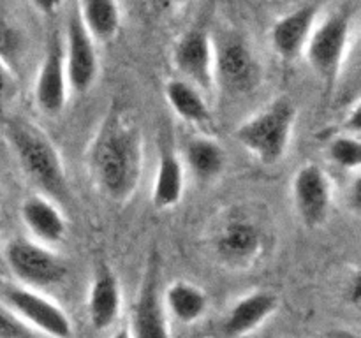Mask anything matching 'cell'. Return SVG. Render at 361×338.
Returning <instances> with one entry per match:
<instances>
[{
  "mask_svg": "<svg viewBox=\"0 0 361 338\" xmlns=\"http://www.w3.org/2000/svg\"><path fill=\"white\" fill-rule=\"evenodd\" d=\"M317 13L319 9L316 4H305L279 18L270 30V44L275 55L286 62H293L303 55L310 32L317 23Z\"/></svg>",
  "mask_w": 361,
  "mask_h": 338,
  "instance_id": "14",
  "label": "cell"
},
{
  "mask_svg": "<svg viewBox=\"0 0 361 338\" xmlns=\"http://www.w3.org/2000/svg\"><path fill=\"white\" fill-rule=\"evenodd\" d=\"M122 306V289L118 277L111 266L106 263L99 264L88 292V319L95 330H108L115 324Z\"/></svg>",
  "mask_w": 361,
  "mask_h": 338,
  "instance_id": "16",
  "label": "cell"
},
{
  "mask_svg": "<svg viewBox=\"0 0 361 338\" xmlns=\"http://www.w3.org/2000/svg\"><path fill=\"white\" fill-rule=\"evenodd\" d=\"M328 157L335 168L358 173L361 165V143L358 134H338L328 144Z\"/></svg>",
  "mask_w": 361,
  "mask_h": 338,
  "instance_id": "23",
  "label": "cell"
},
{
  "mask_svg": "<svg viewBox=\"0 0 361 338\" xmlns=\"http://www.w3.org/2000/svg\"><path fill=\"white\" fill-rule=\"evenodd\" d=\"M0 338H44L0 301Z\"/></svg>",
  "mask_w": 361,
  "mask_h": 338,
  "instance_id": "24",
  "label": "cell"
},
{
  "mask_svg": "<svg viewBox=\"0 0 361 338\" xmlns=\"http://www.w3.org/2000/svg\"><path fill=\"white\" fill-rule=\"evenodd\" d=\"M183 190H185V168L182 158L171 148H161L154 185H152V204L159 211L171 210L182 201Z\"/></svg>",
  "mask_w": 361,
  "mask_h": 338,
  "instance_id": "18",
  "label": "cell"
},
{
  "mask_svg": "<svg viewBox=\"0 0 361 338\" xmlns=\"http://www.w3.org/2000/svg\"><path fill=\"white\" fill-rule=\"evenodd\" d=\"M361 108H360V102L356 101L355 102V106H353L351 109H349V113H348V118H345V129H348V132L349 134H358L360 132V125H361V122H360V115H361Z\"/></svg>",
  "mask_w": 361,
  "mask_h": 338,
  "instance_id": "27",
  "label": "cell"
},
{
  "mask_svg": "<svg viewBox=\"0 0 361 338\" xmlns=\"http://www.w3.org/2000/svg\"><path fill=\"white\" fill-rule=\"evenodd\" d=\"M18 34L13 28V25L7 21V18L0 13V58L9 60L11 56H14L18 49Z\"/></svg>",
  "mask_w": 361,
  "mask_h": 338,
  "instance_id": "25",
  "label": "cell"
},
{
  "mask_svg": "<svg viewBox=\"0 0 361 338\" xmlns=\"http://www.w3.org/2000/svg\"><path fill=\"white\" fill-rule=\"evenodd\" d=\"M4 261L25 287L44 289L66 278L67 266L48 245L28 238H14L4 249Z\"/></svg>",
  "mask_w": 361,
  "mask_h": 338,
  "instance_id": "5",
  "label": "cell"
},
{
  "mask_svg": "<svg viewBox=\"0 0 361 338\" xmlns=\"http://www.w3.org/2000/svg\"><path fill=\"white\" fill-rule=\"evenodd\" d=\"M67 83L76 94H87L99 76V55L94 37L81 23L80 14L74 11L67 21L66 42H63Z\"/></svg>",
  "mask_w": 361,
  "mask_h": 338,
  "instance_id": "10",
  "label": "cell"
},
{
  "mask_svg": "<svg viewBox=\"0 0 361 338\" xmlns=\"http://www.w3.org/2000/svg\"><path fill=\"white\" fill-rule=\"evenodd\" d=\"M4 130L18 165L28 180L53 201L69 196L66 165L48 134L20 116L7 120Z\"/></svg>",
  "mask_w": 361,
  "mask_h": 338,
  "instance_id": "2",
  "label": "cell"
},
{
  "mask_svg": "<svg viewBox=\"0 0 361 338\" xmlns=\"http://www.w3.org/2000/svg\"><path fill=\"white\" fill-rule=\"evenodd\" d=\"M111 338H133V333H130V327L129 326H123L118 327V330L113 333Z\"/></svg>",
  "mask_w": 361,
  "mask_h": 338,
  "instance_id": "30",
  "label": "cell"
},
{
  "mask_svg": "<svg viewBox=\"0 0 361 338\" xmlns=\"http://www.w3.org/2000/svg\"><path fill=\"white\" fill-rule=\"evenodd\" d=\"M166 312L182 324H192L204 315L208 298L197 285L185 280H176L168 285L162 296Z\"/></svg>",
  "mask_w": 361,
  "mask_h": 338,
  "instance_id": "22",
  "label": "cell"
},
{
  "mask_svg": "<svg viewBox=\"0 0 361 338\" xmlns=\"http://www.w3.org/2000/svg\"><path fill=\"white\" fill-rule=\"evenodd\" d=\"M81 23L95 42H109L122 27V11L116 0H78Z\"/></svg>",
  "mask_w": 361,
  "mask_h": 338,
  "instance_id": "21",
  "label": "cell"
},
{
  "mask_svg": "<svg viewBox=\"0 0 361 338\" xmlns=\"http://www.w3.org/2000/svg\"><path fill=\"white\" fill-rule=\"evenodd\" d=\"M353 34V13L344 7L314 25L303 56L323 83H335L344 67Z\"/></svg>",
  "mask_w": 361,
  "mask_h": 338,
  "instance_id": "4",
  "label": "cell"
},
{
  "mask_svg": "<svg viewBox=\"0 0 361 338\" xmlns=\"http://www.w3.org/2000/svg\"><path fill=\"white\" fill-rule=\"evenodd\" d=\"M212 246L224 266L245 270L263 254L264 234L252 218L242 213H231L215 227Z\"/></svg>",
  "mask_w": 361,
  "mask_h": 338,
  "instance_id": "7",
  "label": "cell"
},
{
  "mask_svg": "<svg viewBox=\"0 0 361 338\" xmlns=\"http://www.w3.org/2000/svg\"><path fill=\"white\" fill-rule=\"evenodd\" d=\"M173 65L182 80L210 94L215 87L214 42L203 28L183 32L173 48Z\"/></svg>",
  "mask_w": 361,
  "mask_h": 338,
  "instance_id": "11",
  "label": "cell"
},
{
  "mask_svg": "<svg viewBox=\"0 0 361 338\" xmlns=\"http://www.w3.org/2000/svg\"><path fill=\"white\" fill-rule=\"evenodd\" d=\"M159 285H161L159 257L154 254L148 259L140 296L134 305L133 326H129L133 338H171Z\"/></svg>",
  "mask_w": 361,
  "mask_h": 338,
  "instance_id": "13",
  "label": "cell"
},
{
  "mask_svg": "<svg viewBox=\"0 0 361 338\" xmlns=\"http://www.w3.org/2000/svg\"><path fill=\"white\" fill-rule=\"evenodd\" d=\"M32 7L44 16H53L63 6V0H30Z\"/></svg>",
  "mask_w": 361,
  "mask_h": 338,
  "instance_id": "26",
  "label": "cell"
},
{
  "mask_svg": "<svg viewBox=\"0 0 361 338\" xmlns=\"http://www.w3.org/2000/svg\"><path fill=\"white\" fill-rule=\"evenodd\" d=\"M348 298H349V301H351L355 306L360 305V301H361V287H360V275L358 273H356L355 277H353L351 285H349V289H348Z\"/></svg>",
  "mask_w": 361,
  "mask_h": 338,
  "instance_id": "28",
  "label": "cell"
},
{
  "mask_svg": "<svg viewBox=\"0 0 361 338\" xmlns=\"http://www.w3.org/2000/svg\"><path fill=\"white\" fill-rule=\"evenodd\" d=\"M296 108L288 99H277L250 118L243 120L235 136L243 150L263 165H275L286 157L296 123Z\"/></svg>",
  "mask_w": 361,
  "mask_h": 338,
  "instance_id": "3",
  "label": "cell"
},
{
  "mask_svg": "<svg viewBox=\"0 0 361 338\" xmlns=\"http://www.w3.org/2000/svg\"><path fill=\"white\" fill-rule=\"evenodd\" d=\"M291 196L300 222L307 227H319L330 215L334 190L328 173L319 164L300 165L291 182Z\"/></svg>",
  "mask_w": 361,
  "mask_h": 338,
  "instance_id": "9",
  "label": "cell"
},
{
  "mask_svg": "<svg viewBox=\"0 0 361 338\" xmlns=\"http://www.w3.org/2000/svg\"><path fill=\"white\" fill-rule=\"evenodd\" d=\"M4 303L44 338H73V323L69 315L53 299L46 298L39 289L25 285H9L4 289Z\"/></svg>",
  "mask_w": 361,
  "mask_h": 338,
  "instance_id": "8",
  "label": "cell"
},
{
  "mask_svg": "<svg viewBox=\"0 0 361 338\" xmlns=\"http://www.w3.org/2000/svg\"><path fill=\"white\" fill-rule=\"evenodd\" d=\"M183 168L189 169L194 180L201 183H210L224 173L228 164V155L224 146L208 134L189 137L182 154Z\"/></svg>",
  "mask_w": 361,
  "mask_h": 338,
  "instance_id": "19",
  "label": "cell"
},
{
  "mask_svg": "<svg viewBox=\"0 0 361 338\" xmlns=\"http://www.w3.org/2000/svg\"><path fill=\"white\" fill-rule=\"evenodd\" d=\"M9 83H11L9 67H7L6 60L0 58V94H4V92L9 88Z\"/></svg>",
  "mask_w": 361,
  "mask_h": 338,
  "instance_id": "29",
  "label": "cell"
},
{
  "mask_svg": "<svg viewBox=\"0 0 361 338\" xmlns=\"http://www.w3.org/2000/svg\"><path fill=\"white\" fill-rule=\"evenodd\" d=\"M279 299L270 291H254L240 298L221 324L224 338H242L261 326L277 310Z\"/></svg>",
  "mask_w": 361,
  "mask_h": 338,
  "instance_id": "15",
  "label": "cell"
},
{
  "mask_svg": "<svg viewBox=\"0 0 361 338\" xmlns=\"http://www.w3.org/2000/svg\"><path fill=\"white\" fill-rule=\"evenodd\" d=\"M87 169L99 192L113 203H127L143 175V134L118 109H109L87 150Z\"/></svg>",
  "mask_w": 361,
  "mask_h": 338,
  "instance_id": "1",
  "label": "cell"
},
{
  "mask_svg": "<svg viewBox=\"0 0 361 338\" xmlns=\"http://www.w3.org/2000/svg\"><path fill=\"white\" fill-rule=\"evenodd\" d=\"M164 95L171 111L194 127L212 125V111L207 97L197 87L182 77H171L164 84Z\"/></svg>",
  "mask_w": 361,
  "mask_h": 338,
  "instance_id": "20",
  "label": "cell"
},
{
  "mask_svg": "<svg viewBox=\"0 0 361 338\" xmlns=\"http://www.w3.org/2000/svg\"><path fill=\"white\" fill-rule=\"evenodd\" d=\"M21 220L27 225L34 239L44 245H56L67 232V222L60 208L51 197L35 194L21 204Z\"/></svg>",
  "mask_w": 361,
  "mask_h": 338,
  "instance_id": "17",
  "label": "cell"
},
{
  "mask_svg": "<svg viewBox=\"0 0 361 338\" xmlns=\"http://www.w3.org/2000/svg\"><path fill=\"white\" fill-rule=\"evenodd\" d=\"M215 84L231 95L249 94L259 83L261 69L249 42L238 34H224L214 44Z\"/></svg>",
  "mask_w": 361,
  "mask_h": 338,
  "instance_id": "6",
  "label": "cell"
},
{
  "mask_svg": "<svg viewBox=\"0 0 361 338\" xmlns=\"http://www.w3.org/2000/svg\"><path fill=\"white\" fill-rule=\"evenodd\" d=\"M67 92L69 83L63 60V41L60 34H53L48 39L35 77V104L46 116H59L67 104Z\"/></svg>",
  "mask_w": 361,
  "mask_h": 338,
  "instance_id": "12",
  "label": "cell"
},
{
  "mask_svg": "<svg viewBox=\"0 0 361 338\" xmlns=\"http://www.w3.org/2000/svg\"><path fill=\"white\" fill-rule=\"evenodd\" d=\"M155 4H159L161 7H175V6H182L185 4L187 0H154Z\"/></svg>",
  "mask_w": 361,
  "mask_h": 338,
  "instance_id": "31",
  "label": "cell"
}]
</instances>
